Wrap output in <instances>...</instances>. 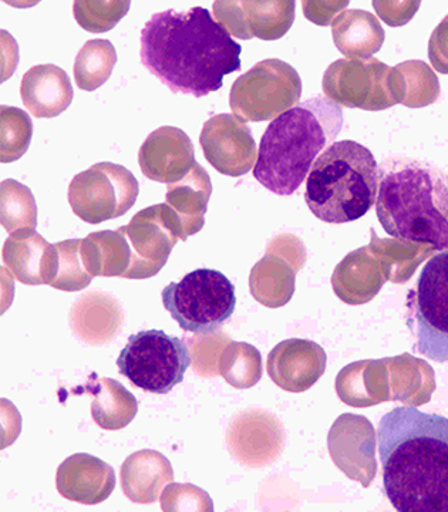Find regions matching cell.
Instances as JSON below:
<instances>
[{
    "instance_id": "1",
    "label": "cell",
    "mask_w": 448,
    "mask_h": 512,
    "mask_svg": "<svg viewBox=\"0 0 448 512\" xmlns=\"http://www.w3.org/2000/svg\"><path fill=\"white\" fill-rule=\"evenodd\" d=\"M242 47L210 10L170 9L147 20L140 37V60L173 93L205 97L241 70Z\"/></svg>"
},
{
    "instance_id": "2",
    "label": "cell",
    "mask_w": 448,
    "mask_h": 512,
    "mask_svg": "<svg viewBox=\"0 0 448 512\" xmlns=\"http://www.w3.org/2000/svg\"><path fill=\"white\" fill-rule=\"evenodd\" d=\"M384 493L399 512H448V419L400 406L377 427Z\"/></svg>"
},
{
    "instance_id": "3",
    "label": "cell",
    "mask_w": 448,
    "mask_h": 512,
    "mask_svg": "<svg viewBox=\"0 0 448 512\" xmlns=\"http://www.w3.org/2000/svg\"><path fill=\"white\" fill-rule=\"evenodd\" d=\"M342 127V106L330 97H313L279 114L259 144L255 180L276 195L295 194Z\"/></svg>"
},
{
    "instance_id": "4",
    "label": "cell",
    "mask_w": 448,
    "mask_h": 512,
    "mask_svg": "<svg viewBox=\"0 0 448 512\" xmlns=\"http://www.w3.org/2000/svg\"><path fill=\"white\" fill-rule=\"evenodd\" d=\"M376 212L390 237L448 251V174L433 164L409 157L384 160Z\"/></svg>"
},
{
    "instance_id": "5",
    "label": "cell",
    "mask_w": 448,
    "mask_h": 512,
    "mask_svg": "<svg viewBox=\"0 0 448 512\" xmlns=\"http://www.w3.org/2000/svg\"><path fill=\"white\" fill-rule=\"evenodd\" d=\"M379 194V164L352 140L326 148L306 178L305 201L320 221L346 224L365 217Z\"/></svg>"
},
{
    "instance_id": "6",
    "label": "cell",
    "mask_w": 448,
    "mask_h": 512,
    "mask_svg": "<svg viewBox=\"0 0 448 512\" xmlns=\"http://www.w3.org/2000/svg\"><path fill=\"white\" fill-rule=\"evenodd\" d=\"M164 308L185 332L211 335L221 328L237 306L235 286L215 271L201 268L173 282L161 293Z\"/></svg>"
},
{
    "instance_id": "7",
    "label": "cell",
    "mask_w": 448,
    "mask_h": 512,
    "mask_svg": "<svg viewBox=\"0 0 448 512\" xmlns=\"http://www.w3.org/2000/svg\"><path fill=\"white\" fill-rule=\"evenodd\" d=\"M191 363L190 349L184 340L157 329L130 336L117 359L121 375L151 394H168L183 383Z\"/></svg>"
},
{
    "instance_id": "8",
    "label": "cell",
    "mask_w": 448,
    "mask_h": 512,
    "mask_svg": "<svg viewBox=\"0 0 448 512\" xmlns=\"http://www.w3.org/2000/svg\"><path fill=\"white\" fill-rule=\"evenodd\" d=\"M138 194L140 184L126 167L100 163L73 178L69 204L80 220L96 225L126 215Z\"/></svg>"
},
{
    "instance_id": "9",
    "label": "cell",
    "mask_w": 448,
    "mask_h": 512,
    "mask_svg": "<svg viewBox=\"0 0 448 512\" xmlns=\"http://www.w3.org/2000/svg\"><path fill=\"white\" fill-rule=\"evenodd\" d=\"M407 305L416 323L417 352L433 362H448V251L424 265Z\"/></svg>"
},
{
    "instance_id": "10",
    "label": "cell",
    "mask_w": 448,
    "mask_h": 512,
    "mask_svg": "<svg viewBox=\"0 0 448 512\" xmlns=\"http://www.w3.org/2000/svg\"><path fill=\"white\" fill-rule=\"evenodd\" d=\"M301 96V80L291 66L266 60L237 80L231 107L244 121L276 119Z\"/></svg>"
},
{
    "instance_id": "11",
    "label": "cell",
    "mask_w": 448,
    "mask_h": 512,
    "mask_svg": "<svg viewBox=\"0 0 448 512\" xmlns=\"http://www.w3.org/2000/svg\"><path fill=\"white\" fill-rule=\"evenodd\" d=\"M119 229L133 252L128 279L153 278L167 264L178 239L184 241L180 221L165 202L137 212L130 224Z\"/></svg>"
},
{
    "instance_id": "12",
    "label": "cell",
    "mask_w": 448,
    "mask_h": 512,
    "mask_svg": "<svg viewBox=\"0 0 448 512\" xmlns=\"http://www.w3.org/2000/svg\"><path fill=\"white\" fill-rule=\"evenodd\" d=\"M138 164L148 180L178 183L195 165L194 146L180 128L160 127L141 146Z\"/></svg>"
},
{
    "instance_id": "13",
    "label": "cell",
    "mask_w": 448,
    "mask_h": 512,
    "mask_svg": "<svg viewBox=\"0 0 448 512\" xmlns=\"http://www.w3.org/2000/svg\"><path fill=\"white\" fill-rule=\"evenodd\" d=\"M56 487L66 500L83 505L104 503L116 488V473L92 454L67 457L57 468Z\"/></svg>"
},
{
    "instance_id": "14",
    "label": "cell",
    "mask_w": 448,
    "mask_h": 512,
    "mask_svg": "<svg viewBox=\"0 0 448 512\" xmlns=\"http://www.w3.org/2000/svg\"><path fill=\"white\" fill-rule=\"evenodd\" d=\"M201 146L207 160L224 174H245L254 163L255 143L251 133L232 116L208 121L202 130Z\"/></svg>"
},
{
    "instance_id": "15",
    "label": "cell",
    "mask_w": 448,
    "mask_h": 512,
    "mask_svg": "<svg viewBox=\"0 0 448 512\" xmlns=\"http://www.w3.org/2000/svg\"><path fill=\"white\" fill-rule=\"evenodd\" d=\"M20 96L26 109L36 119H53L72 104V80L62 67L39 64L23 76Z\"/></svg>"
},
{
    "instance_id": "16",
    "label": "cell",
    "mask_w": 448,
    "mask_h": 512,
    "mask_svg": "<svg viewBox=\"0 0 448 512\" xmlns=\"http://www.w3.org/2000/svg\"><path fill=\"white\" fill-rule=\"evenodd\" d=\"M2 258L20 284L52 285L59 268L56 244L40 234L10 237L3 245Z\"/></svg>"
},
{
    "instance_id": "17",
    "label": "cell",
    "mask_w": 448,
    "mask_h": 512,
    "mask_svg": "<svg viewBox=\"0 0 448 512\" xmlns=\"http://www.w3.org/2000/svg\"><path fill=\"white\" fill-rule=\"evenodd\" d=\"M170 460L156 450H140L126 458L120 471L123 493L134 504L156 503L164 488L173 483Z\"/></svg>"
},
{
    "instance_id": "18",
    "label": "cell",
    "mask_w": 448,
    "mask_h": 512,
    "mask_svg": "<svg viewBox=\"0 0 448 512\" xmlns=\"http://www.w3.org/2000/svg\"><path fill=\"white\" fill-rule=\"evenodd\" d=\"M123 322L119 301L100 291L80 296L70 313L73 332L92 346L110 343L123 328Z\"/></svg>"
},
{
    "instance_id": "19",
    "label": "cell",
    "mask_w": 448,
    "mask_h": 512,
    "mask_svg": "<svg viewBox=\"0 0 448 512\" xmlns=\"http://www.w3.org/2000/svg\"><path fill=\"white\" fill-rule=\"evenodd\" d=\"M76 392L93 397L92 417L103 430L116 431L127 427L138 413V402L133 393L117 380L90 375Z\"/></svg>"
},
{
    "instance_id": "20",
    "label": "cell",
    "mask_w": 448,
    "mask_h": 512,
    "mask_svg": "<svg viewBox=\"0 0 448 512\" xmlns=\"http://www.w3.org/2000/svg\"><path fill=\"white\" fill-rule=\"evenodd\" d=\"M211 183L200 164L195 163L190 173L178 183L167 184L165 204L173 210L183 229L184 241L204 225Z\"/></svg>"
},
{
    "instance_id": "21",
    "label": "cell",
    "mask_w": 448,
    "mask_h": 512,
    "mask_svg": "<svg viewBox=\"0 0 448 512\" xmlns=\"http://www.w3.org/2000/svg\"><path fill=\"white\" fill-rule=\"evenodd\" d=\"M318 346L305 340L281 343L269 357V373L276 384L292 392L308 389L319 372Z\"/></svg>"
},
{
    "instance_id": "22",
    "label": "cell",
    "mask_w": 448,
    "mask_h": 512,
    "mask_svg": "<svg viewBox=\"0 0 448 512\" xmlns=\"http://www.w3.org/2000/svg\"><path fill=\"white\" fill-rule=\"evenodd\" d=\"M80 249L87 271L93 278L128 279L133 266V252L120 229L92 232L89 237L82 239Z\"/></svg>"
},
{
    "instance_id": "23",
    "label": "cell",
    "mask_w": 448,
    "mask_h": 512,
    "mask_svg": "<svg viewBox=\"0 0 448 512\" xmlns=\"http://www.w3.org/2000/svg\"><path fill=\"white\" fill-rule=\"evenodd\" d=\"M0 224L12 237L36 234L37 204L29 187L15 180L2 181Z\"/></svg>"
},
{
    "instance_id": "24",
    "label": "cell",
    "mask_w": 448,
    "mask_h": 512,
    "mask_svg": "<svg viewBox=\"0 0 448 512\" xmlns=\"http://www.w3.org/2000/svg\"><path fill=\"white\" fill-rule=\"evenodd\" d=\"M116 63V47L110 40H89L77 53L74 80L79 89L94 92L107 83Z\"/></svg>"
},
{
    "instance_id": "25",
    "label": "cell",
    "mask_w": 448,
    "mask_h": 512,
    "mask_svg": "<svg viewBox=\"0 0 448 512\" xmlns=\"http://www.w3.org/2000/svg\"><path fill=\"white\" fill-rule=\"evenodd\" d=\"M0 161L13 163L25 156L33 136V123L26 111L18 107H0Z\"/></svg>"
},
{
    "instance_id": "26",
    "label": "cell",
    "mask_w": 448,
    "mask_h": 512,
    "mask_svg": "<svg viewBox=\"0 0 448 512\" xmlns=\"http://www.w3.org/2000/svg\"><path fill=\"white\" fill-rule=\"evenodd\" d=\"M248 12L252 36L265 40L278 39L291 28L293 20V2L242 3Z\"/></svg>"
},
{
    "instance_id": "27",
    "label": "cell",
    "mask_w": 448,
    "mask_h": 512,
    "mask_svg": "<svg viewBox=\"0 0 448 512\" xmlns=\"http://www.w3.org/2000/svg\"><path fill=\"white\" fill-rule=\"evenodd\" d=\"M82 239H67L57 242L59 268L52 288L63 292H79L92 284L93 276L87 271L82 255Z\"/></svg>"
},
{
    "instance_id": "28",
    "label": "cell",
    "mask_w": 448,
    "mask_h": 512,
    "mask_svg": "<svg viewBox=\"0 0 448 512\" xmlns=\"http://www.w3.org/2000/svg\"><path fill=\"white\" fill-rule=\"evenodd\" d=\"M128 0H106V2H87L79 0L73 3L76 22L90 33H106L116 28L121 19L130 10Z\"/></svg>"
},
{
    "instance_id": "29",
    "label": "cell",
    "mask_w": 448,
    "mask_h": 512,
    "mask_svg": "<svg viewBox=\"0 0 448 512\" xmlns=\"http://www.w3.org/2000/svg\"><path fill=\"white\" fill-rule=\"evenodd\" d=\"M160 500L164 512L212 510L207 494L191 484H168Z\"/></svg>"
}]
</instances>
